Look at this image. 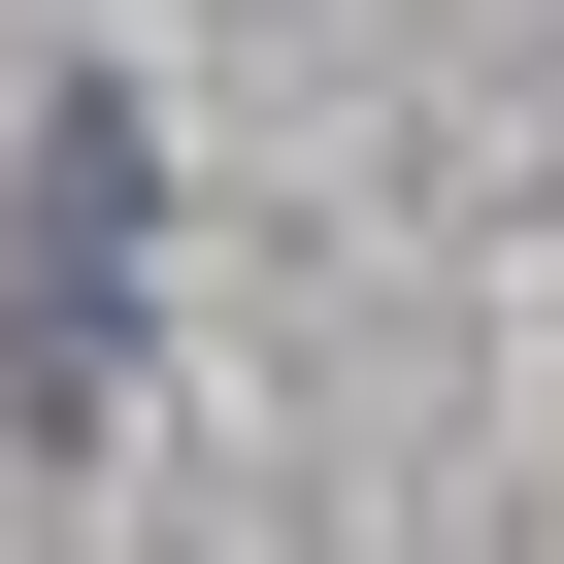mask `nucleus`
I'll list each match as a JSON object with an SVG mask.
<instances>
[{"label": "nucleus", "mask_w": 564, "mask_h": 564, "mask_svg": "<svg viewBox=\"0 0 564 564\" xmlns=\"http://www.w3.org/2000/svg\"><path fill=\"white\" fill-rule=\"evenodd\" d=\"M100 333H133V100H34V232H0V399H100Z\"/></svg>", "instance_id": "nucleus-1"}]
</instances>
